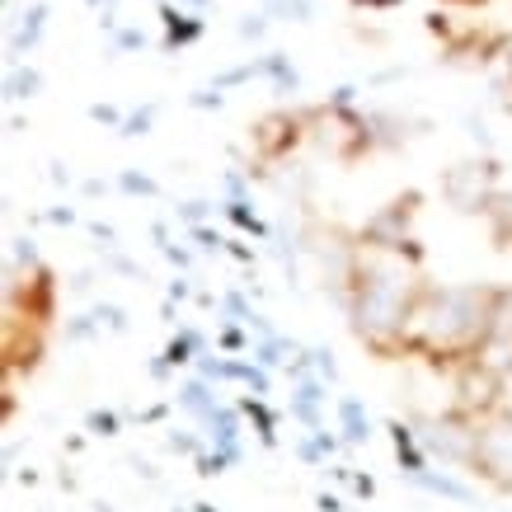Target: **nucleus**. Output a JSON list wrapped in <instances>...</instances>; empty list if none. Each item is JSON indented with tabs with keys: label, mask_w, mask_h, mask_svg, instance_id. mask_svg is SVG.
<instances>
[{
	"label": "nucleus",
	"mask_w": 512,
	"mask_h": 512,
	"mask_svg": "<svg viewBox=\"0 0 512 512\" xmlns=\"http://www.w3.org/2000/svg\"><path fill=\"white\" fill-rule=\"evenodd\" d=\"M414 484H423V489H433V494L442 498H456V503H475V489H466L461 480H451V475H433V470H419V475H409Z\"/></svg>",
	"instance_id": "1a4fd4ad"
},
{
	"label": "nucleus",
	"mask_w": 512,
	"mask_h": 512,
	"mask_svg": "<svg viewBox=\"0 0 512 512\" xmlns=\"http://www.w3.org/2000/svg\"><path fill=\"white\" fill-rule=\"evenodd\" d=\"M245 414H249V419H259V433H264V442H273V437H278V433H273L278 423H273V414H268L259 400H245Z\"/></svg>",
	"instance_id": "ddd939ff"
},
{
	"label": "nucleus",
	"mask_w": 512,
	"mask_h": 512,
	"mask_svg": "<svg viewBox=\"0 0 512 512\" xmlns=\"http://www.w3.org/2000/svg\"><path fill=\"white\" fill-rule=\"evenodd\" d=\"M320 400H325L320 386H315V381H301V390H296V419L311 423V428H320V414H315V404Z\"/></svg>",
	"instance_id": "9b49d317"
},
{
	"label": "nucleus",
	"mask_w": 512,
	"mask_h": 512,
	"mask_svg": "<svg viewBox=\"0 0 512 512\" xmlns=\"http://www.w3.org/2000/svg\"><path fill=\"white\" fill-rule=\"evenodd\" d=\"M414 278L395 264H357L353 292H348V315L353 329L367 343H376L381 353H390L400 343L404 325H409V306H414Z\"/></svg>",
	"instance_id": "f03ea898"
},
{
	"label": "nucleus",
	"mask_w": 512,
	"mask_h": 512,
	"mask_svg": "<svg viewBox=\"0 0 512 512\" xmlns=\"http://www.w3.org/2000/svg\"><path fill=\"white\" fill-rule=\"evenodd\" d=\"M198 512H212V508H207V503H198Z\"/></svg>",
	"instance_id": "a211bd4d"
},
{
	"label": "nucleus",
	"mask_w": 512,
	"mask_h": 512,
	"mask_svg": "<svg viewBox=\"0 0 512 512\" xmlns=\"http://www.w3.org/2000/svg\"><path fill=\"white\" fill-rule=\"evenodd\" d=\"M90 428H94V433H104V437H109L113 428H118V419H113V414H90Z\"/></svg>",
	"instance_id": "2eb2a0df"
},
{
	"label": "nucleus",
	"mask_w": 512,
	"mask_h": 512,
	"mask_svg": "<svg viewBox=\"0 0 512 512\" xmlns=\"http://www.w3.org/2000/svg\"><path fill=\"white\" fill-rule=\"evenodd\" d=\"M456 390H461V404H466V409H494L498 390H503V372H494L484 357H475L466 372H461Z\"/></svg>",
	"instance_id": "423d86ee"
},
{
	"label": "nucleus",
	"mask_w": 512,
	"mask_h": 512,
	"mask_svg": "<svg viewBox=\"0 0 512 512\" xmlns=\"http://www.w3.org/2000/svg\"><path fill=\"white\" fill-rule=\"evenodd\" d=\"M240 343H245V339H240L235 329H226V334H221V348H240Z\"/></svg>",
	"instance_id": "dca6fc26"
},
{
	"label": "nucleus",
	"mask_w": 512,
	"mask_h": 512,
	"mask_svg": "<svg viewBox=\"0 0 512 512\" xmlns=\"http://www.w3.org/2000/svg\"><path fill=\"white\" fill-rule=\"evenodd\" d=\"M494 287H428L409 306L400 343L433 353L437 362L456 353H484L494 329Z\"/></svg>",
	"instance_id": "f257e3e1"
},
{
	"label": "nucleus",
	"mask_w": 512,
	"mask_h": 512,
	"mask_svg": "<svg viewBox=\"0 0 512 512\" xmlns=\"http://www.w3.org/2000/svg\"><path fill=\"white\" fill-rule=\"evenodd\" d=\"M15 301L29 311L33 325H43L47 315H52V273H47V268H33V282L29 287H15Z\"/></svg>",
	"instance_id": "0eeeda50"
},
{
	"label": "nucleus",
	"mask_w": 512,
	"mask_h": 512,
	"mask_svg": "<svg viewBox=\"0 0 512 512\" xmlns=\"http://www.w3.org/2000/svg\"><path fill=\"white\" fill-rule=\"evenodd\" d=\"M320 508H325V512H339V498H334V494H320Z\"/></svg>",
	"instance_id": "f3484780"
},
{
	"label": "nucleus",
	"mask_w": 512,
	"mask_h": 512,
	"mask_svg": "<svg viewBox=\"0 0 512 512\" xmlns=\"http://www.w3.org/2000/svg\"><path fill=\"white\" fill-rule=\"evenodd\" d=\"M475 470L498 489H512V414L503 409L494 423H480V442H475Z\"/></svg>",
	"instance_id": "20e7f679"
},
{
	"label": "nucleus",
	"mask_w": 512,
	"mask_h": 512,
	"mask_svg": "<svg viewBox=\"0 0 512 512\" xmlns=\"http://www.w3.org/2000/svg\"><path fill=\"white\" fill-rule=\"evenodd\" d=\"M390 437H395V451H400V466L404 475H419V470H428V461H423L419 442H414V423H390Z\"/></svg>",
	"instance_id": "6e6552de"
},
{
	"label": "nucleus",
	"mask_w": 512,
	"mask_h": 512,
	"mask_svg": "<svg viewBox=\"0 0 512 512\" xmlns=\"http://www.w3.org/2000/svg\"><path fill=\"white\" fill-rule=\"evenodd\" d=\"M409 207H414V198H400L390 202L381 217L367 221V231H362V240L376 249H409V259H419V249H414V240H404V231H409Z\"/></svg>",
	"instance_id": "39448f33"
},
{
	"label": "nucleus",
	"mask_w": 512,
	"mask_h": 512,
	"mask_svg": "<svg viewBox=\"0 0 512 512\" xmlns=\"http://www.w3.org/2000/svg\"><path fill=\"white\" fill-rule=\"evenodd\" d=\"M15 259H19V264H29V268H38V249H33V240H19Z\"/></svg>",
	"instance_id": "4468645a"
},
{
	"label": "nucleus",
	"mask_w": 512,
	"mask_h": 512,
	"mask_svg": "<svg viewBox=\"0 0 512 512\" xmlns=\"http://www.w3.org/2000/svg\"><path fill=\"white\" fill-rule=\"evenodd\" d=\"M339 419H343L348 442H367V437H372V423L362 419V404H357V400H343L339 404Z\"/></svg>",
	"instance_id": "9d476101"
},
{
	"label": "nucleus",
	"mask_w": 512,
	"mask_h": 512,
	"mask_svg": "<svg viewBox=\"0 0 512 512\" xmlns=\"http://www.w3.org/2000/svg\"><path fill=\"white\" fill-rule=\"evenodd\" d=\"M184 409L202 414V419H212V414H217V400H212V390L202 386V381H193V386H184Z\"/></svg>",
	"instance_id": "f8f14e48"
},
{
	"label": "nucleus",
	"mask_w": 512,
	"mask_h": 512,
	"mask_svg": "<svg viewBox=\"0 0 512 512\" xmlns=\"http://www.w3.org/2000/svg\"><path fill=\"white\" fill-rule=\"evenodd\" d=\"M419 442L433 456H442L447 466H475V442H480V423H470L466 414H442V419H414Z\"/></svg>",
	"instance_id": "7ed1b4c3"
}]
</instances>
